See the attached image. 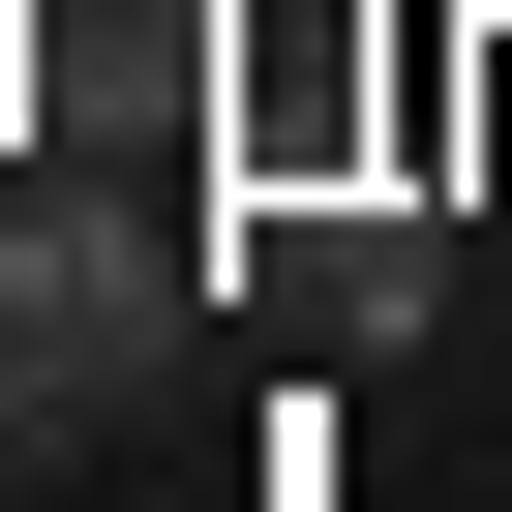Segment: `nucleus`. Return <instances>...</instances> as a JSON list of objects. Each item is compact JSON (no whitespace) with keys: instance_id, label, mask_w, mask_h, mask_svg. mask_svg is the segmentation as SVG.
<instances>
[{"instance_id":"1","label":"nucleus","mask_w":512,"mask_h":512,"mask_svg":"<svg viewBox=\"0 0 512 512\" xmlns=\"http://www.w3.org/2000/svg\"><path fill=\"white\" fill-rule=\"evenodd\" d=\"M151 332H181V241H151L121 181H0V452L121 422V392H151Z\"/></svg>"}]
</instances>
